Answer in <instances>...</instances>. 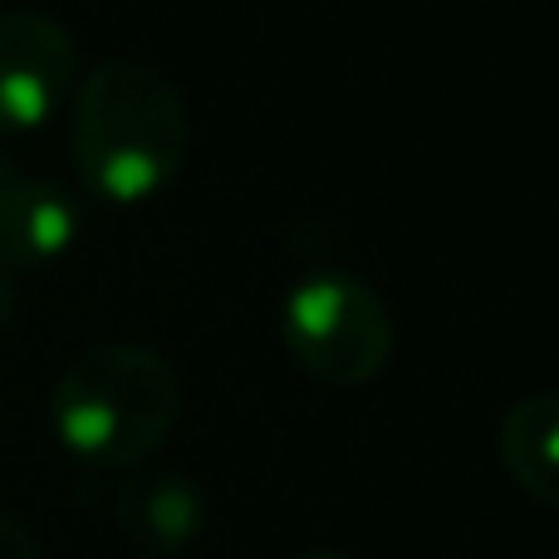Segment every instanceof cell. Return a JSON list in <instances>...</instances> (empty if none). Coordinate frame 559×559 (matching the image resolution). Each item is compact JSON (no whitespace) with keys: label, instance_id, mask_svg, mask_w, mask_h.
Masks as SVG:
<instances>
[{"label":"cell","instance_id":"obj_1","mask_svg":"<svg viewBox=\"0 0 559 559\" xmlns=\"http://www.w3.org/2000/svg\"><path fill=\"white\" fill-rule=\"evenodd\" d=\"M69 153L88 197L108 206L153 202L182 177L192 153L182 94L157 69L108 59L74 94Z\"/></svg>","mask_w":559,"mask_h":559},{"label":"cell","instance_id":"obj_2","mask_svg":"<svg viewBox=\"0 0 559 559\" xmlns=\"http://www.w3.org/2000/svg\"><path fill=\"white\" fill-rule=\"evenodd\" d=\"M182 413V383L157 348L98 344L79 354L49 393V427L74 462L128 472L147 462Z\"/></svg>","mask_w":559,"mask_h":559},{"label":"cell","instance_id":"obj_3","mask_svg":"<svg viewBox=\"0 0 559 559\" xmlns=\"http://www.w3.org/2000/svg\"><path fill=\"white\" fill-rule=\"evenodd\" d=\"M285 348L329 388H364L393 358V314L383 295L348 271H309L280 309Z\"/></svg>","mask_w":559,"mask_h":559},{"label":"cell","instance_id":"obj_4","mask_svg":"<svg viewBox=\"0 0 559 559\" xmlns=\"http://www.w3.org/2000/svg\"><path fill=\"white\" fill-rule=\"evenodd\" d=\"M74 39L35 10L0 15V133H35L74 94Z\"/></svg>","mask_w":559,"mask_h":559},{"label":"cell","instance_id":"obj_5","mask_svg":"<svg viewBox=\"0 0 559 559\" xmlns=\"http://www.w3.org/2000/svg\"><path fill=\"white\" fill-rule=\"evenodd\" d=\"M118 531L143 555H182L206 525V496L182 472H143L118 486Z\"/></svg>","mask_w":559,"mask_h":559},{"label":"cell","instance_id":"obj_6","mask_svg":"<svg viewBox=\"0 0 559 559\" xmlns=\"http://www.w3.org/2000/svg\"><path fill=\"white\" fill-rule=\"evenodd\" d=\"M79 202L59 182L15 177L0 192V265L5 271H35L49 265L79 241Z\"/></svg>","mask_w":559,"mask_h":559},{"label":"cell","instance_id":"obj_7","mask_svg":"<svg viewBox=\"0 0 559 559\" xmlns=\"http://www.w3.org/2000/svg\"><path fill=\"white\" fill-rule=\"evenodd\" d=\"M501 462L545 511H559V393H525L501 417Z\"/></svg>","mask_w":559,"mask_h":559},{"label":"cell","instance_id":"obj_8","mask_svg":"<svg viewBox=\"0 0 559 559\" xmlns=\"http://www.w3.org/2000/svg\"><path fill=\"white\" fill-rule=\"evenodd\" d=\"M0 559H39V545L29 535V525H20L15 515L0 511Z\"/></svg>","mask_w":559,"mask_h":559},{"label":"cell","instance_id":"obj_9","mask_svg":"<svg viewBox=\"0 0 559 559\" xmlns=\"http://www.w3.org/2000/svg\"><path fill=\"white\" fill-rule=\"evenodd\" d=\"M10 319H15V280L0 265V329H10Z\"/></svg>","mask_w":559,"mask_h":559},{"label":"cell","instance_id":"obj_10","mask_svg":"<svg viewBox=\"0 0 559 559\" xmlns=\"http://www.w3.org/2000/svg\"><path fill=\"white\" fill-rule=\"evenodd\" d=\"M15 177H20V173H15V163H10V157L0 153V192H5V187L15 182Z\"/></svg>","mask_w":559,"mask_h":559},{"label":"cell","instance_id":"obj_11","mask_svg":"<svg viewBox=\"0 0 559 559\" xmlns=\"http://www.w3.org/2000/svg\"><path fill=\"white\" fill-rule=\"evenodd\" d=\"M295 559H354V555H344V550H305V555H295Z\"/></svg>","mask_w":559,"mask_h":559}]
</instances>
